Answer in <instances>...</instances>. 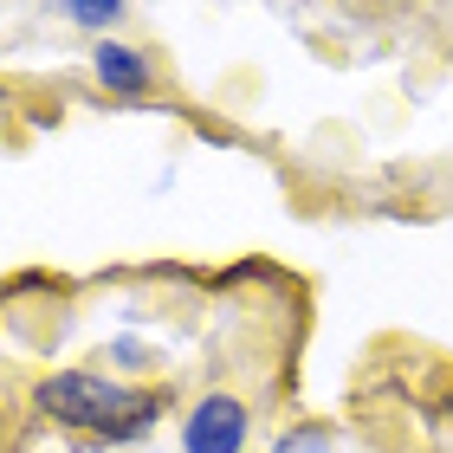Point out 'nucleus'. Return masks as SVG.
Listing matches in <instances>:
<instances>
[{
    "mask_svg": "<svg viewBox=\"0 0 453 453\" xmlns=\"http://www.w3.org/2000/svg\"><path fill=\"white\" fill-rule=\"evenodd\" d=\"M91 65H97V78L117 91V97H142L156 85V72H150V58H142L136 46H117V39H104V46L91 52Z\"/></svg>",
    "mask_w": 453,
    "mask_h": 453,
    "instance_id": "obj_3",
    "label": "nucleus"
},
{
    "mask_svg": "<svg viewBox=\"0 0 453 453\" xmlns=\"http://www.w3.org/2000/svg\"><path fill=\"white\" fill-rule=\"evenodd\" d=\"M246 434H253V421H246V402L214 388V395H201L188 415H181V453H240Z\"/></svg>",
    "mask_w": 453,
    "mask_h": 453,
    "instance_id": "obj_2",
    "label": "nucleus"
},
{
    "mask_svg": "<svg viewBox=\"0 0 453 453\" xmlns=\"http://www.w3.org/2000/svg\"><path fill=\"white\" fill-rule=\"evenodd\" d=\"M33 408L58 427H78V434L142 441L162 415V395H130L123 382L97 376V369H52V376H39Z\"/></svg>",
    "mask_w": 453,
    "mask_h": 453,
    "instance_id": "obj_1",
    "label": "nucleus"
},
{
    "mask_svg": "<svg viewBox=\"0 0 453 453\" xmlns=\"http://www.w3.org/2000/svg\"><path fill=\"white\" fill-rule=\"evenodd\" d=\"M447 408H453V395H447Z\"/></svg>",
    "mask_w": 453,
    "mask_h": 453,
    "instance_id": "obj_6",
    "label": "nucleus"
},
{
    "mask_svg": "<svg viewBox=\"0 0 453 453\" xmlns=\"http://www.w3.org/2000/svg\"><path fill=\"white\" fill-rule=\"evenodd\" d=\"M273 453H337V441L324 434V427H311V421H304V427H285Z\"/></svg>",
    "mask_w": 453,
    "mask_h": 453,
    "instance_id": "obj_4",
    "label": "nucleus"
},
{
    "mask_svg": "<svg viewBox=\"0 0 453 453\" xmlns=\"http://www.w3.org/2000/svg\"><path fill=\"white\" fill-rule=\"evenodd\" d=\"M65 19H72V27H117L123 7H117V0H111V7H104V0H72Z\"/></svg>",
    "mask_w": 453,
    "mask_h": 453,
    "instance_id": "obj_5",
    "label": "nucleus"
}]
</instances>
